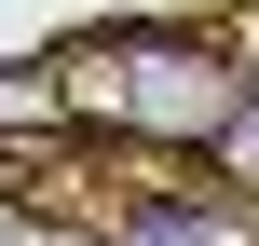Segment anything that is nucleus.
Masks as SVG:
<instances>
[{
	"instance_id": "nucleus-1",
	"label": "nucleus",
	"mask_w": 259,
	"mask_h": 246,
	"mask_svg": "<svg viewBox=\"0 0 259 246\" xmlns=\"http://www.w3.org/2000/svg\"><path fill=\"white\" fill-rule=\"evenodd\" d=\"M41 68H55V96H68V137H123V151H178V164H191V151H219V137L246 123L232 41L164 27V14L82 27V41H55Z\"/></svg>"
},
{
	"instance_id": "nucleus-2",
	"label": "nucleus",
	"mask_w": 259,
	"mask_h": 246,
	"mask_svg": "<svg viewBox=\"0 0 259 246\" xmlns=\"http://www.w3.org/2000/svg\"><path fill=\"white\" fill-rule=\"evenodd\" d=\"M0 137H68V96H55V68L27 55V68H0Z\"/></svg>"
},
{
	"instance_id": "nucleus-3",
	"label": "nucleus",
	"mask_w": 259,
	"mask_h": 246,
	"mask_svg": "<svg viewBox=\"0 0 259 246\" xmlns=\"http://www.w3.org/2000/svg\"><path fill=\"white\" fill-rule=\"evenodd\" d=\"M0 246H82V233H68V219H41L27 192H0Z\"/></svg>"
}]
</instances>
